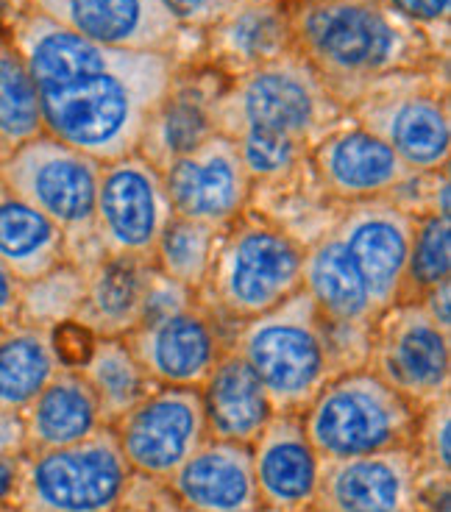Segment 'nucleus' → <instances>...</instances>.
<instances>
[{"mask_svg":"<svg viewBox=\"0 0 451 512\" xmlns=\"http://www.w3.org/2000/svg\"><path fill=\"white\" fill-rule=\"evenodd\" d=\"M170 493L193 512H259L257 479L251 448L229 440H212L195 451L165 482Z\"/></svg>","mask_w":451,"mask_h":512,"instance_id":"obj_23","label":"nucleus"},{"mask_svg":"<svg viewBox=\"0 0 451 512\" xmlns=\"http://www.w3.org/2000/svg\"><path fill=\"white\" fill-rule=\"evenodd\" d=\"M31 9L73 28L112 51L162 53L184 62L190 31L173 20L162 0H26Z\"/></svg>","mask_w":451,"mask_h":512,"instance_id":"obj_15","label":"nucleus"},{"mask_svg":"<svg viewBox=\"0 0 451 512\" xmlns=\"http://www.w3.org/2000/svg\"><path fill=\"white\" fill-rule=\"evenodd\" d=\"M340 206L343 212L337 215L332 229L346 245L379 315L404 298L415 218L387 195Z\"/></svg>","mask_w":451,"mask_h":512,"instance_id":"obj_14","label":"nucleus"},{"mask_svg":"<svg viewBox=\"0 0 451 512\" xmlns=\"http://www.w3.org/2000/svg\"><path fill=\"white\" fill-rule=\"evenodd\" d=\"M259 512H282V510H271V507H262V510Z\"/></svg>","mask_w":451,"mask_h":512,"instance_id":"obj_44","label":"nucleus"},{"mask_svg":"<svg viewBox=\"0 0 451 512\" xmlns=\"http://www.w3.org/2000/svg\"><path fill=\"white\" fill-rule=\"evenodd\" d=\"M365 365L415 410L451 398V332L440 329L415 298L376 315Z\"/></svg>","mask_w":451,"mask_h":512,"instance_id":"obj_10","label":"nucleus"},{"mask_svg":"<svg viewBox=\"0 0 451 512\" xmlns=\"http://www.w3.org/2000/svg\"><path fill=\"white\" fill-rule=\"evenodd\" d=\"M223 87L226 78L207 64H184L168 95L148 120L137 154L148 159L156 170H165L173 159L190 154L209 140L215 134L212 106Z\"/></svg>","mask_w":451,"mask_h":512,"instance_id":"obj_21","label":"nucleus"},{"mask_svg":"<svg viewBox=\"0 0 451 512\" xmlns=\"http://www.w3.org/2000/svg\"><path fill=\"white\" fill-rule=\"evenodd\" d=\"M415 451L421 457L426 479L449 482L451 476V398L426 407L418 421Z\"/></svg>","mask_w":451,"mask_h":512,"instance_id":"obj_34","label":"nucleus"},{"mask_svg":"<svg viewBox=\"0 0 451 512\" xmlns=\"http://www.w3.org/2000/svg\"><path fill=\"white\" fill-rule=\"evenodd\" d=\"M126 343L154 387H201L229 346V334L193 301L173 315L142 320Z\"/></svg>","mask_w":451,"mask_h":512,"instance_id":"obj_17","label":"nucleus"},{"mask_svg":"<svg viewBox=\"0 0 451 512\" xmlns=\"http://www.w3.org/2000/svg\"><path fill=\"white\" fill-rule=\"evenodd\" d=\"M53 337V348H56V354H59V362L65 365V368H81L87 357L92 354V348H95V334L87 329V326H81L78 320H67V323H59L56 329H51Z\"/></svg>","mask_w":451,"mask_h":512,"instance_id":"obj_38","label":"nucleus"},{"mask_svg":"<svg viewBox=\"0 0 451 512\" xmlns=\"http://www.w3.org/2000/svg\"><path fill=\"white\" fill-rule=\"evenodd\" d=\"M109 429L131 474L162 485L209 440L198 387H151Z\"/></svg>","mask_w":451,"mask_h":512,"instance_id":"obj_11","label":"nucleus"},{"mask_svg":"<svg viewBox=\"0 0 451 512\" xmlns=\"http://www.w3.org/2000/svg\"><path fill=\"white\" fill-rule=\"evenodd\" d=\"M218 234V226L173 218L165 234L159 237L151 262L162 276H168L170 282L187 287L190 293H198L204 279H207Z\"/></svg>","mask_w":451,"mask_h":512,"instance_id":"obj_31","label":"nucleus"},{"mask_svg":"<svg viewBox=\"0 0 451 512\" xmlns=\"http://www.w3.org/2000/svg\"><path fill=\"white\" fill-rule=\"evenodd\" d=\"M346 120V106L296 51L226 81L212 106V126L229 140L245 131H265L312 148Z\"/></svg>","mask_w":451,"mask_h":512,"instance_id":"obj_5","label":"nucleus"},{"mask_svg":"<svg viewBox=\"0 0 451 512\" xmlns=\"http://www.w3.org/2000/svg\"><path fill=\"white\" fill-rule=\"evenodd\" d=\"M198 393L212 440L251 446L273 415L271 398L257 373L251 371V365L232 346H226V351L220 354Z\"/></svg>","mask_w":451,"mask_h":512,"instance_id":"obj_24","label":"nucleus"},{"mask_svg":"<svg viewBox=\"0 0 451 512\" xmlns=\"http://www.w3.org/2000/svg\"><path fill=\"white\" fill-rule=\"evenodd\" d=\"M101 162L51 134L0 156V187L53 220L67 240V259L90 270L101 254L95 245V198Z\"/></svg>","mask_w":451,"mask_h":512,"instance_id":"obj_6","label":"nucleus"},{"mask_svg":"<svg viewBox=\"0 0 451 512\" xmlns=\"http://www.w3.org/2000/svg\"><path fill=\"white\" fill-rule=\"evenodd\" d=\"M201 64L232 78L293 51V26L287 0H240L232 12L201 34Z\"/></svg>","mask_w":451,"mask_h":512,"instance_id":"obj_20","label":"nucleus"},{"mask_svg":"<svg viewBox=\"0 0 451 512\" xmlns=\"http://www.w3.org/2000/svg\"><path fill=\"white\" fill-rule=\"evenodd\" d=\"M0 31H3V17H0Z\"/></svg>","mask_w":451,"mask_h":512,"instance_id":"obj_45","label":"nucleus"},{"mask_svg":"<svg viewBox=\"0 0 451 512\" xmlns=\"http://www.w3.org/2000/svg\"><path fill=\"white\" fill-rule=\"evenodd\" d=\"M45 134L42 106L23 53L9 31H0V156Z\"/></svg>","mask_w":451,"mask_h":512,"instance_id":"obj_30","label":"nucleus"},{"mask_svg":"<svg viewBox=\"0 0 451 512\" xmlns=\"http://www.w3.org/2000/svg\"><path fill=\"white\" fill-rule=\"evenodd\" d=\"M229 346L251 365L273 412H301L340 371L332 334L304 290L229 332Z\"/></svg>","mask_w":451,"mask_h":512,"instance_id":"obj_4","label":"nucleus"},{"mask_svg":"<svg viewBox=\"0 0 451 512\" xmlns=\"http://www.w3.org/2000/svg\"><path fill=\"white\" fill-rule=\"evenodd\" d=\"M181 67L173 56L126 51L101 73L42 87L45 134L101 165L137 154L148 120Z\"/></svg>","mask_w":451,"mask_h":512,"instance_id":"obj_2","label":"nucleus"},{"mask_svg":"<svg viewBox=\"0 0 451 512\" xmlns=\"http://www.w3.org/2000/svg\"><path fill=\"white\" fill-rule=\"evenodd\" d=\"M176 218L162 170L140 154L101 165L95 198V245L104 256L151 262L156 243ZM154 265V262H151Z\"/></svg>","mask_w":451,"mask_h":512,"instance_id":"obj_12","label":"nucleus"},{"mask_svg":"<svg viewBox=\"0 0 451 512\" xmlns=\"http://www.w3.org/2000/svg\"><path fill=\"white\" fill-rule=\"evenodd\" d=\"M446 282H451V218L421 215L415 218L410 240L404 298H418Z\"/></svg>","mask_w":451,"mask_h":512,"instance_id":"obj_33","label":"nucleus"},{"mask_svg":"<svg viewBox=\"0 0 451 512\" xmlns=\"http://www.w3.org/2000/svg\"><path fill=\"white\" fill-rule=\"evenodd\" d=\"M162 179L176 218L218 229L240 218L254 198V181L237 154V145L218 131L190 154L173 159L162 170Z\"/></svg>","mask_w":451,"mask_h":512,"instance_id":"obj_16","label":"nucleus"},{"mask_svg":"<svg viewBox=\"0 0 451 512\" xmlns=\"http://www.w3.org/2000/svg\"><path fill=\"white\" fill-rule=\"evenodd\" d=\"M154 265L131 256H104L87 270L76 320L95 337H129L140 326Z\"/></svg>","mask_w":451,"mask_h":512,"instance_id":"obj_25","label":"nucleus"},{"mask_svg":"<svg viewBox=\"0 0 451 512\" xmlns=\"http://www.w3.org/2000/svg\"><path fill=\"white\" fill-rule=\"evenodd\" d=\"M0 262L20 284L70 262L62 229L0 187Z\"/></svg>","mask_w":451,"mask_h":512,"instance_id":"obj_27","label":"nucleus"},{"mask_svg":"<svg viewBox=\"0 0 451 512\" xmlns=\"http://www.w3.org/2000/svg\"><path fill=\"white\" fill-rule=\"evenodd\" d=\"M307 165L315 184L335 204L385 198L413 176L385 140L351 120V115L312 145Z\"/></svg>","mask_w":451,"mask_h":512,"instance_id":"obj_18","label":"nucleus"},{"mask_svg":"<svg viewBox=\"0 0 451 512\" xmlns=\"http://www.w3.org/2000/svg\"><path fill=\"white\" fill-rule=\"evenodd\" d=\"M390 12H396L399 17H404L407 23H413L421 31L429 34V39L435 42V31H449V12H451V0H382ZM449 37V34H446ZM435 48H438L443 56L446 51L440 48L438 42H435Z\"/></svg>","mask_w":451,"mask_h":512,"instance_id":"obj_36","label":"nucleus"},{"mask_svg":"<svg viewBox=\"0 0 451 512\" xmlns=\"http://www.w3.org/2000/svg\"><path fill=\"white\" fill-rule=\"evenodd\" d=\"M9 512H14V510H9Z\"/></svg>","mask_w":451,"mask_h":512,"instance_id":"obj_46","label":"nucleus"},{"mask_svg":"<svg viewBox=\"0 0 451 512\" xmlns=\"http://www.w3.org/2000/svg\"><path fill=\"white\" fill-rule=\"evenodd\" d=\"M426 482L415 446L321 460L315 504L326 512H424Z\"/></svg>","mask_w":451,"mask_h":512,"instance_id":"obj_13","label":"nucleus"},{"mask_svg":"<svg viewBox=\"0 0 451 512\" xmlns=\"http://www.w3.org/2000/svg\"><path fill=\"white\" fill-rule=\"evenodd\" d=\"M293 51L346 109L404 73L438 70L446 56L426 31L382 0H287Z\"/></svg>","mask_w":451,"mask_h":512,"instance_id":"obj_1","label":"nucleus"},{"mask_svg":"<svg viewBox=\"0 0 451 512\" xmlns=\"http://www.w3.org/2000/svg\"><path fill=\"white\" fill-rule=\"evenodd\" d=\"M301 290L310 295L329 332L351 340H371L376 309L335 229L323 231L307 245Z\"/></svg>","mask_w":451,"mask_h":512,"instance_id":"obj_22","label":"nucleus"},{"mask_svg":"<svg viewBox=\"0 0 451 512\" xmlns=\"http://www.w3.org/2000/svg\"><path fill=\"white\" fill-rule=\"evenodd\" d=\"M115 512H193L190 507H184L168 487L162 482H151L134 476L131 479L126 496L120 501V507Z\"/></svg>","mask_w":451,"mask_h":512,"instance_id":"obj_37","label":"nucleus"},{"mask_svg":"<svg viewBox=\"0 0 451 512\" xmlns=\"http://www.w3.org/2000/svg\"><path fill=\"white\" fill-rule=\"evenodd\" d=\"M248 448L262 507L282 512L315 507L321 457L312 448L298 412H273Z\"/></svg>","mask_w":451,"mask_h":512,"instance_id":"obj_19","label":"nucleus"},{"mask_svg":"<svg viewBox=\"0 0 451 512\" xmlns=\"http://www.w3.org/2000/svg\"><path fill=\"white\" fill-rule=\"evenodd\" d=\"M26 454L65 448L104 429V415L87 379L76 368H62L23 410Z\"/></svg>","mask_w":451,"mask_h":512,"instance_id":"obj_26","label":"nucleus"},{"mask_svg":"<svg viewBox=\"0 0 451 512\" xmlns=\"http://www.w3.org/2000/svg\"><path fill=\"white\" fill-rule=\"evenodd\" d=\"M84 287H87V270L73 262L53 268L34 282L20 284L17 320L39 329H56L59 323L76 320L78 307L84 301Z\"/></svg>","mask_w":451,"mask_h":512,"instance_id":"obj_32","label":"nucleus"},{"mask_svg":"<svg viewBox=\"0 0 451 512\" xmlns=\"http://www.w3.org/2000/svg\"><path fill=\"white\" fill-rule=\"evenodd\" d=\"M348 115L385 140L413 173L449 170V95L446 81H438V70L390 78L354 103Z\"/></svg>","mask_w":451,"mask_h":512,"instance_id":"obj_9","label":"nucleus"},{"mask_svg":"<svg viewBox=\"0 0 451 512\" xmlns=\"http://www.w3.org/2000/svg\"><path fill=\"white\" fill-rule=\"evenodd\" d=\"M421 410L368 365L337 373L301 412L304 432L321 460H346L415 446Z\"/></svg>","mask_w":451,"mask_h":512,"instance_id":"obj_7","label":"nucleus"},{"mask_svg":"<svg viewBox=\"0 0 451 512\" xmlns=\"http://www.w3.org/2000/svg\"><path fill=\"white\" fill-rule=\"evenodd\" d=\"M20 479V457H0V512L12 510Z\"/></svg>","mask_w":451,"mask_h":512,"instance_id":"obj_42","label":"nucleus"},{"mask_svg":"<svg viewBox=\"0 0 451 512\" xmlns=\"http://www.w3.org/2000/svg\"><path fill=\"white\" fill-rule=\"evenodd\" d=\"M78 371L98 398L106 426L129 412L154 387L131 354L126 337H98L92 354Z\"/></svg>","mask_w":451,"mask_h":512,"instance_id":"obj_29","label":"nucleus"},{"mask_svg":"<svg viewBox=\"0 0 451 512\" xmlns=\"http://www.w3.org/2000/svg\"><path fill=\"white\" fill-rule=\"evenodd\" d=\"M304 251L307 245L293 231L248 206L240 218L220 229L195 301L229 334L301 290Z\"/></svg>","mask_w":451,"mask_h":512,"instance_id":"obj_3","label":"nucleus"},{"mask_svg":"<svg viewBox=\"0 0 451 512\" xmlns=\"http://www.w3.org/2000/svg\"><path fill=\"white\" fill-rule=\"evenodd\" d=\"M26 454V423L23 412L0 410V457Z\"/></svg>","mask_w":451,"mask_h":512,"instance_id":"obj_39","label":"nucleus"},{"mask_svg":"<svg viewBox=\"0 0 451 512\" xmlns=\"http://www.w3.org/2000/svg\"><path fill=\"white\" fill-rule=\"evenodd\" d=\"M129 462L112 429L65 448L20 457L14 512H115L129 490Z\"/></svg>","mask_w":451,"mask_h":512,"instance_id":"obj_8","label":"nucleus"},{"mask_svg":"<svg viewBox=\"0 0 451 512\" xmlns=\"http://www.w3.org/2000/svg\"><path fill=\"white\" fill-rule=\"evenodd\" d=\"M62 368L51 329L23 320L0 326V410H26Z\"/></svg>","mask_w":451,"mask_h":512,"instance_id":"obj_28","label":"nucleus"},{"mask_svg":"<svg viewBox=\"0 0 451 512\" xmlns=\"http://www.w3.org/2000/svg\"><path fill=\"white\" fill-rule=\"evenodd\" d=\"M20 312V282L12 276V270L0 262V326L14 323Z\"/></svg>","mask_w":451,"mask_h":512,"instance_id":"obj_41","label":"nucleus"},{"mask_svg":"<svg viewBox=\"0 0 451 512\" xmlns=\"http://www.w3.org/2000/svg\"><path fill=\"white\" fill-rule=\"evenodd\" d=\"M415 301H421V307L426 309V315L435 320L440 329L451 332V282L438 284V287L426 290V293L418 295Z\"/></svg>","mask_w":451,"mask_h":512,"instance_id":"obj_40","label":"nucleus"},{"mask_svg":"<svg viewBox=\"0 0 451 512\" xmlns=\"http://www.w3.org/2000/svg\"><path fill=\"white\" fill-rule=\"evenodd\" d=\"M307 512H326V510H323V507H318V504H315V507H312V510H307Z\"/></svg>","mask_w":451,"mask_h":512,"instance_id":"obj_43","label":"nucleus"},{"mask_svg":"<svg viewBox=\"0 0 451 512\" xmlns=\"http://www.w3.org/2000/svg\"><path fill=\"white\" fill-rule=\"evenodd\" d=\"M162 3L184 31L201 37L212 26H218L240 0H162Z\"/></svg>","mask_w":451,"mask_h":512,"instance_id":"obj_35","label":"nucleus"}]
</instances>
